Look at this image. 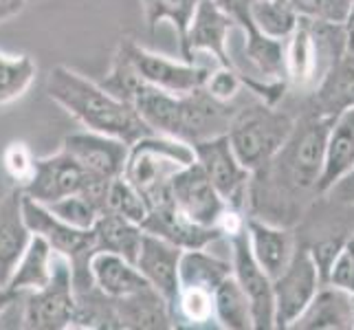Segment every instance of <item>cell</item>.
<instances>
[{
    "label": "cell",
    "instance_id": "obj_12",
    "mask_svg": "<svg viewBox=\"0 0 354 330\" xmlns=\"http://www.w3.org/2000/svg\"><path fill=\"white\" fill-rule=\"evenodd\" d=\"M119 46L145 82L174 95H185L194 89H201L207 80V73H209V68L196 66L187 59H172L167 55L154 53L130 38H124Z\"/></svg>",
    "mask_w": 354,
    "mask_h": 330
},
{
    "label": "cell",
    "instance_id": "obj_4",
    "mask_svg": "<svg viewBox=\"0 0 354 330\" xmlns=\"http://www.w3.org/2000/svg\"><path fill=\"white\" fill-rule=\"evenodd\" d=\"M292 126H295V115L277 108V104H266L255 97L253 102L236 108L227 139L238 161L253 172L282 148Z\"/></svg>",
    "mask_w": 354,
    "mask_h": 330
},
{
    "label": "cell",
    "instance_id": "obj_11",
    "mask_svg": "<svg viewBox=\"0 0 354 330\" xmlns=\"http://www.w3.org/2000/svg\"><path fill=\"white\" fill-rule=\"evenodd\" d=\"M169 192H172V201L178 212L187 216L192 223L221 229V220L227 214L229 205L196 161L176 169L169 178Z\"/></svg>",
    "mask_w": 354,
    "mask_h": 330
},
{
    "label": "cell",
    "instance_id": "obj_26",
    "mask_svg": "<svg viewBox=\"0 0 354 330\" xmlns=\"http://www.w3.org/2000/svg\"><path fill=\"white\" fill-rule=\"evenodd\" d=\"M53 262H55V251L48 247V242L44 238L33 236L5 286L16 293L38 291L46 286L48 279H51Z\"/></svg>",
    "mask_w": 354,
    "mask_h": 330
},
{
    "label": "cell",
    "instance_id": "obj_36",
    "mask_svg": "<svg viewBox=\"0 0 354 330\" xmlns=\"http://www.w3.org/2000/svg\"><path fill=\"white\" fill-rule=\"evenodd\" d=\"M33 163H35V158L31 156V152L27 150L24 143H11L3 152V165L9 172V176L14 178L20 187L29 181L33 172Z\"/></svg>",
    "mask_w": 354,
    "mask_h": 330
},
{
    "label": "cell",
    "instance_id": "obj_8",
    "mask_svg": "<svg viewBox=\"0 0 354 330\" xmlns=\"http://www.w3.org/2000/svg\"><path fill=\"white\" fill-rule=\"evenodd\" d=\"M322 286L319 268L306 247L295 242L286 268L273 279L275 328L288 330Z\"/></svg>",
    "mask_w": 354,
    "mask_h": 330
},
{
    "label": "cell",
    "instance_id": "obj_34",
    "mask_svg": "<svg viewBox=\"0 0 354 330\" xmlns=\"http://www.w3.org/2000/svg\"><path fill=\"white\" fill-rule=\"evenodd\" d=\"M44 207L53 216H57L59 220H64L66 225L75 227V229H93L95 220L102 214L100 207L91 203L84 194H71V196L46 203Z\"/></svg>",
    "mask_w": 354,
    "mask_h": 330
},
{
    "label": "cell",
    "instance_id": "obj_22",
    "mask_svg": "<svg viewBox=\"0 0 354 330\" xmlns=\"http://www.w3.org/2000/svg\"><path fill=\"white\" fill-rule=\"evenodd\" d=\"M117 326L119 328H137V330H167L174 328V315L169 304L158 291L145 286L139 293L113 300Z\"/></svg>",
    "mask_w": 354,
    "mask_h": 330
},
{
    "label": "cell",
    "instance_id": "obj_28",
    "mask_svg": "<svg viewBox=\"0 0 354 330\" xmlns=\"http://www.w3.org/2000/svg\"><path fill=\"white\" fill-rule=\"evenodd\" d=\"M214 320L227 330H249L253 328V317L249 300L240 288L238 279L231 273L214 291Z\"/></svg>",
    "mask_w": 354,
    "mask_h": 330
},
{
    "label": "cell",
    "instance_id": "obj_29",
    "mask_svg": "<svg viewBox=\"0 0 354 330\" xmlns=\"http://www.w3.org/2000/svg\"><path fill=\"white\" fill-rule=\"evenodd\" d=\"M38 64L27 53H7L0 48V106H9L31 89Z\"/></svg>",
    "mask_w": 354,
    "mask_h": 330
},
{
    "label": "cell",
    "instance_id": "obj_1",
    "mask_svg": "<svg viewBox=\"0 0 354 330\" xmlns=\"http://www.w3.org/2000/svg\"><path fill=\"white\" fill-rule=\"evenodd\" d=\"M330 124V117L301 110L282 148L251 172L244 216L288 229L299 223L322 194L319 181Z\"/></svg>",
    "mask_w": 354,
    "mask_h": 330
},
{
    "label": "cell",
    "instance_id": "obj_42",
    "mask_svg": "<svg viewBox=\"0 0 354 330\" xmlns=\"http://www.w3.org/2000/svg\"><path fill=\"white\" fill-rule=\"evenodd\" d=\"M29 3H35V0H29Z\"/></svg>",
    "mask_w": 354,
    "mask_h": 330
},
{
    "label": "cell",
    "instance_id": "obj_7",
    "mask_svg": "<svg viewBox=\"0 0 354 330\" xmlns=\"http://www.w3.org/2000/svg\"><path fill=\"white\" fill-rule=\"evenodd\" d=\"M236 108L238 104L218 100L209 91H205V86L178 95L172 139L192 145L227 134Z\"/></svg>",
    "mask_w": 354,
    "mask_h": 330
},
{
    "label": "cell",
    "instance_id": "obj_39",
    "mask_svg": "<svg viewBox=\"0 0 354 330\" xmlns=\"http://www.w3.org/2000/svg\"><path fill=\"white\" fill-rule=\"evenodd\" d=\"M27 5H29V0H0V24L9 22L11 18L22 14Z\"/></svg>",
    "mask_w": 354,
    "mask_h": 330
},
{
    "label": "cell",
    "instance_id": "obj_32",
    "mask_svg": "<svg viewBox=\"0 0 354 330\" xmlns=\"http://www.w3.org/2000/svg\"><path fill=\"white\" fill-rule=\"evenodd\" d=\"M201 0H141L145 22L154 31L161 22H172L178 42L185 40L187 27Z\"/></svg>",
    "mask_w": 354,
    "mask_h": 330
},
{
    "label": "cell",
    "instance_id": "obj_27",
    "mask_svg": "<svg viewBox=\"0 0 354 330\" xmlns=\"http://www.w3.org/2000/svg\"><path fill=\"white\" fill-rule=\"evenodd\" d=\"M231 275V262L216 258L205 249H183L178 262V288H198L214 293Z\"/></svg>",
    "mask_w": 354,
    "mask_h": 330
},
{
    "label": "cell",
    "instance_id": "obj_6",
    "mask_svg": "<svg viewBox=\"0 0 354 330\" xmlns=\"http://www.w3.org/2000/svg\"><path fill=\"white\" fill-rule=\"evenodd\" d=\"M20 328L29 330H64L73 326L75 317V288H73L71 264L55 253L53 275L48 284L24 293Z\"/></svg>",
    "mask_w": 354,
    "mask_h": 330
},
{
    "label": "cell",
    "instance_id": "obj_33",
    "mask_svg": "<svg viewBox=\"0 0 354 330\" xmlns=\"http://www.w3.org/2000/svg\"><path fill=\"white\" fill-rule=\"evenodd\" d=\"M104 212H115L141 227L145 223V218H148V203H145L143 194L132 183H128L124 176H117L108 185Z\"/></svg>",
    "mask_w": 354,
    "mask_h": 330
},
{
    "label": "cell",
    "instance_id": "obj_25",
    "mask_svg": "<svg viewBox=\"0 0 354 330\" xmlns=\"http://www.w3.org/2000/svg\"><path fill=\"white\" fill-rule=\"evenodd\" d=\"M93 236L97 251L117 253L121 258L134 262L141 249L143 229L115 212H102L93 225Z\"/></svg>",
    "mask_w": 354,
    "mask_h": 330
},
{
    "label": "cell",
    "instance_id": "obj_3",
    "mask_svg": "<svg viewBox=\"0 0 354 330\" xmlns=\"http://www.w3.org/2000/svg\"><path fill=\"white\" fill-rule=\"evenodd\" d=\"M346 51V29L341 22L299 18L284 48L288 86L306 100Z\"/></svg>",
    "mask_w": 354,
    "mask_h": 330
},
{
    "label": "cell",
    "instance_id": "obj_35",
    "mask_svg": "<svg viewBox=\"0 0 354 330\" xmlns=\"http://www.w3.org/2000/svg\"><path fill=\"white\" fill-rule=\"evenodd\" d=\"M299 18L344 24L352 0H288Z\"/></svg>",
    "mask_w": 354,
    "mask_h": 330
},
{
    "label": "cell",
    "instance_id": "obj_14",
    "mask_svg": "<svg viewBox=\"0 0 354 330\" xmlns=\"http://www.w3.org/2000/svg\"><path fill=\"white\" fill-rule=\"evenodd\" d=\"M234 29V18L216 0H201L187 27L185 40L180 42V57L187 59V62H194V53L207 51L218 59L221 66L234 68V59H231V53L227 48L229 35Z\"/></svg>",
    "mask_w": 354,
    "mask_h": 330
},
{
    "label": "cell",
    "instance_id": "obj_17",
    "mask_svg": "<svg viewBox=\"0 0 354 330\" xmlns=\"http://www.w3.org/2000/svg\"><path fill=\"white\" fill-rule=\"evenodd\" d=\"M183 249L176 247L174 242L165 238H158L154 234H145L141 240V249L137 253L134 266L139 268V273L145 277L154 291H158L169 304V309L174 306L176 293H178V262H180Z\"/></svg>",
    "mask_w": 354,
    "mask_h": 330
},
{
    "label": "cell",
    "instance_id": "obj_24",
    "mask_svg": "<svg viewBox=\"0 0 354 330\" xmlns=\"http://www.w3.org/2000/svg\"><path fill=\"white\" fill-rule=\"evenodd\" d=\"M91 275L95 288H100L104 295L113 300L132 295V293H139L145 286H150L139 273V268L134 266V262L108 251H97L93 255Z\"/></svg>",
    "mask_w": 354,
    "mask_h": 330
},
{
    "label": "cell",
    "instance_id": "obj_31",
    "mask_svg": "<svg viewBox=\"0 0 354 330\" xmlns=\"http://www.w3.org/2000/svg\"><path fill=\"white\" fill-rule=\"evenodd\" d=\"M100 84L108 93H113L115 97H119V100H124V102H128L132 106L145 91L152 86V84H148L141 77V73L134 68V64L130 62V57L121 51V46H117L111 73H108L106 80L100 82Z\"/></svg>",
    "mask_w": 354,
    "mask_h": 330
},
{
    "label": "cell",
    "instance_id": "obj_18",
    "mask_svg": "<svg viewBox=\"0 0 354 330\" xmlns=\"http://www.w3.org/2000/svg\"><path fill=\"white\" fill-rule=\"evenodd\" d=\"M22 199L24 192L20 185L11 187L0 199V286L7 284V279L14 273L18 260L33 238L27 220H24Z\"/></svg>",
    "mask_w": 354,
    "mask_h": 330
},
{
    "label": "cell",
    "instance_id": "obj_41",
    "mask_svg": "<svg viewBox=\"0 0 354 330\" xmlns=\"http://www.w3.org/2000/svg\"><path fill=\"white\" fill-rule=\"evenodd\" d=\"M344 29H346V46H348L350 53H354V0H352L350 11L344 20Z\"/></svg>",
    "mask_w": 354,
    "mask_h": 330
},
{
    "label": "cell",
    "instance_id": "obj_13",
    "mask_svg": "<svg viewBox=\"0 0 354 330\" xmlns=\"http://www.w3.org/2000/svg\"><path fill=\"white\" fill-rule=\"evenodd\" d=\"M95 178L97 176H91L66 150L59 148L55 154L35 158L33 172L22 185V192L29 199L46 205L71 194H82Z\"/></svg>",
    "mask_w": 354,
    "mask_h": 330
},
{
    "label": "cell",
    "instance_id": "obj_38",
    "mask_svg": "<svg viewBox=\"0 0 354 330\" xmlns=\"http://www.w3.org/2000/svg\"><path fill=\"white\" fill-rule=\"evenodd\" d=\"M324 194H328L330 199L339 201V203H344L348 207H354V167L350 169L348 174L341 176L335 185L328 187Z\"/></svg>",
    "mask_w": 354,
    "mask_h": 330
},
{
    "label": "cell",
    "instance_id": "obj_20",
    "mask_svg": "<svg viewBox=\"0 0 354 330\" xmlns=\"http://www.w3.org/2000/svg\"><path fill=\"white\" fill-rule=\"evenodd\" d=\"M352 106H354V53L346 51V55L326 73L319 86L304 100L301 110L335 119L339 113H344L346 108Z\"/></svg>",
    "mask_w": 354,
    "mask_h": 330
},
{
    "label": "cell",
    "instance_id": "obj_10",
    "mask_svg": "<svg viewBox=\"0 0 354 330\" xmlns=\"http://www.w3.org/2000/svg\"><path fill=\"white\" fill-rule=\"evenodd\" d=\"M192 150L194 161L203 167V172L225 199V203L244 214V199H247L251 172L238 161V156L229 145L227 134L192 143Z\"/></svg>",
    "mask_w": 354,
    "mask_h": 330
},
{
    "label": "cell",
    "instance_id": "obj_16",
    "mask_svg": "<svg viewBox=\"0 0 354 330\" xmlns=\"http://www.w3.org/2000/svg\"><path fill=\"white\" fill-rule=\"evenodd\" d=\"M128 148L130 145L124 141L91 130L68 134L62 143V150L75 158L91 176L106 181H113L124 174Z\"/></svg>",
    "mask_w": 354,
    "mask_h": 330
},
{
    "label": "cell",
    "instance_id": "obj_37",
    "mask_svg": "<svg viewBox=\"0 0 354 330\" xmlns=\"http://www.w3.org/2000/svg\"><path fill=\"white\" fill-rule=\"evenodd\" d=\"M205 91H209L214 97L223 102H234L238 91L242 89V82L238 77V73L234 68H216V71H209L207 73V80H205Z\"/></svg>",
    "mask_w": 354,
    "mask_h": 330
},
{
    "label": "cell",
    "instance_id": "obj_23",
    "mask_svg": "<svg viewBox=\"0 0 354 330\" xmlns=\"http://www.w3.org/2000/svg\"><path fill=\"white\" fill-rule=\"evenodd\" d=\"M354 167V106L339 113L326 134L324 150V172L319 181V192L324 194L330 185L348 174Z\"/></svg>",
    "mask_w": 354,
    "mask_h": 330
},
{
    "label": "cell",
    "instance_id": "obj_21",
    "mask_svg": "<svg viewBox=\"0 0 354 330\" xmlns=\"http://www.w3.org/2000/svg\"><path fill=\"white\" fill-rule=\"evenodd\" d=\"M244 227L249 234V247L255 262H258L264 273L275 279L284 271L292 251H295V234L288 227L268 225L264 220L244 218Z\"/></svg>",
    "mask_w": 354,
    "mask_h": 330
},
{
    "label": "cell",
    "instance_id": "obj_19",
    "mask_svg": "<svg viewBox=\"0 0 354 330\" xmlns=\"http://www.w3.org/2000/svg\"><path fill=\"white\" fill-rule=\"evenodd\" d=\"M290 328L354 330V293L335 284H322Z\"/></svg>",
    "mask_w": 354,
    "mask_h": 330
},
{
    "label": "cell",
    "instance_id": "obj_15",
    "mask_svg": "<svg viewBox=\"0 0 354 330\" xmlns=\"http://www.w3.org/2000/svg\"><path fill=\"white\" fill-rule=\"evenodd\" d=\"M145 234H154L174 242L180 249H205L207 244L221 240L225 234L218 227H203L192 223L187 216L178 212L172 201V192L148 203V218L141 225Z\"/></svg>",
    "mask_w": 354,
    "mask_h": 330
},
{
    "label": "cell",
    "instance_id": "obj_5",
    "mask_svg": "<svg viewBox=\"0 0 354 330\" xmlns=\"http://www.w3.org/2000/svg\"><path fill=\"white\" fill-rule=\"evenodd\" d=\"M192 161V145L172 137H163V134H145L128 148L126 167L121 176L132 183L148 203L154 194L169 187V178L176 169Z\"/></svg>",
    "mask_w": 354,
    "mask_h": 330
},
{
    "label": "cell",
    "instance_id": "obj_40",
    "mask_svg": "<svg viewBox=\"0 0 354 330\" xmlns=\"http://www.w3.org/2000/svg\"><path fill=\"white\" fill-rule=\"evenodd\" d=\"M24 295V293H16V291H11L7 286H0V317H3L14 304Z\"/></svg>",
    "mask_w": 354,
    "mask_h": 330
},
{
    "label": "cell",
    "instance_id": "obj_2",
    "mask_svg": "<svg viewBox=\"0 0 354 330\" xmlns=\"http://www.w3.org/2000/svg\"><path fill=\"white\" fill-rule=\"evenodd\" d=\"M46 93L57 106H62L73 119H77L91 132L115 137L128 145L145 134H154L132 104L119 100L102 84L84 77L82 73L64 64L53 66L48 73Z\"/></svg>",
    "mask_w": 354,
    "mask_h": 330
},
{
    "label": "cell",
    "instance_id": "obj_30",
    "mask_svg": "<svg viewBox=\"0 0 354 330\" xmlns=\"http://www.w3.org/2000/svg\"><path fill=\"white\" fill-rule=\"evenodd\" d=\"M297 20L299 16L288 0H253L249 5V22L268 38L286 40L297 27Z\"/></svg>",
    "mask_w": 354,
    "mask_h": 330
},
{
    "label": "cell",
    "instance_id": "obj_9",
    "mask_svg": "<svg viewBox=\"0 0 354 330\" xmlns=\"http://www.w3.org/2000/svg\"><path fill=\"white\" fill-rule=\"evenodd\" d=\"M231 242V273L238 279L240 288L249 300L253 328L271 330L275 328V300H273V279L264 273V268L255 262L247 227H240L229 236Z\"/></svg>",
    "mask_w": 354,
    "mask_h": 330
}]
</instances>
